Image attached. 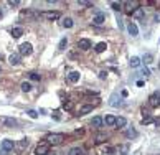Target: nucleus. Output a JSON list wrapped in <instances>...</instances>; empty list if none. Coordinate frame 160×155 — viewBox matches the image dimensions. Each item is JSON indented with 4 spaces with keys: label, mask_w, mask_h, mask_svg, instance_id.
<instances>
[{
    "label": "nucleus",
    "mask_w": 160,
    "mask_h": 155,
    "mask_svg": "<svg viewBox=\"0 0 160 155\" xmlns=\"http://www.w3.org/2000/svg\"><path fill=\"white\" fill-rule=\"evenodd\" d=\"M64 140V134H50L46 135V144L48 145H60Z\"/></svg>",
    "instance_id": "f257e3e1"
},
{
    "label": "nucleus",
    "mask_w": 160,
    "mask_h": 155,
    "mask_svg": "<svg viewBox=\"0 0 160 155\" xmlns=\"http://www.w3.org/2000/svg\"><path fill=\"white\" fill-rule=\"evenodd\" d=\"M33 53V46L30 43H21L20 45V55L21 56H30Z\"/></svg>",
    "instance_id": "f03ea898"
},
{
    "label": "nucleus",
    "mask_w": 160,
    "mask_h": 155,
    "mask_svg": "<svg viewBox=\"0 0 160 155\" xmlns=\"http://www.w3.org/2000/svg\"><path fill=\"white\" fill-rule=\"evenodd\" d=\"M127 32H129V35H131V36H137V35H139V27H137L134 21H131V23L127 25Z\"/></svg>",
    "instance_id": "7ed1b4c3"
},
{
    "label": "nucleus",
    "mask_w": 160,
    "mask_h": 155,
    "mask_svg": "<svg viewBox=\"0 0 160 155\" xmlns=\"http://www.w3.org/2000/svg\"><path fill=\"white\" fill-rule=\"evenodd\" d=\"M41 15H43L45 18H46V20H51V21H53V20H58V18L61 17L60 12H43Z\"/></svg>",
    "instance_id": "20e7f679"
},
{
    "label": "nucleus",
    "mask_w": 160,
    "mask_h": 155,
    "mask_svg": "<svg viewBox=\"0 0 160 155\" xmlns=\"http://www.w3.org/2000/svg\"><path fill=\"white\" fill-rule=\"evenodd\" d=\"M48 148H50V145H48L46 142H45V144H40L38 147H36V152H35V154L36 155H46L48 154Z\"/></svg>",
    "instance_id": "39448f33"
},
{
    "label": "nucleus",
    "mask_w": 160,
    "mask_h": 155,
    "mask_svg": "<svg viewBox=\"0 0 160 155\" xmlns=\"http://www.w3.org/2000/svg\"><path fill=\"white\" fill-rule=\"evenodd\" d=\"M13 147H15L13 140H8V139H5V140L2 142V150H4V152H10V150H13Z\"/></svg>",
    "instance_id": "423d86ee"
},
{
    "label": "nucleus",
    "mask_w": 160,
    "mask_h": 155,
    "mask_svg": "<svg viewBox=\"0 0 160 155\" xmlns=\"http://www.w3.org/2000/svg\"><path fill=\"white\" fill-rule=\"evenodd\" d=\"M78 48L83 49V51H86V49L91 48V41H89V40H86V38H81L78 41Z\"/></svg>",
    "instance_id": "0eeeda50"
},
{
    "label": "nucleus",
    "mask_w": 160,
    "mask_h": 155,
    "mask_svg": "<svg viewBox=\"0 0 160 155\" xmlns=\"http://www.w3.org/2000/svg\"><path fill=\"white\" fill-rule=\"evenodd\" d=\"M2 122H4L5 127H17V119H13V117H4L2 119Z\"/></svg>",
    "instance_id": "6e6552de"
},
{
    "label": "nucleus",
    "mask_w": 160,
    "mask_h": 155,
    "mask_svg": "<svg viewBox=\"0 0 160 155\" xmlns=\"http://www.w3.org/2000/svg\"><path fill=\"white\" fill-rule=\"evenodd\" d=\"M104 21H106V15H104V13H101V12H97V13H96V17L93 18V23H94V25H102Z\"/></svg>",
    "instance_id": "1a4fd4ad"
},
{
    "label": "nucleus",
    "mask_w": 160,
    "mask_h": 155,
    "mask_svg": "<svg viewBox=\"0 0 160 155\" xmlns=\"http://www.w3.org/2000/svg\"><path fill=\"white\" fill-rule=\"evenodd\" d=\"M122 5L125 7V13H131V15H132V12L137 8V4H135V2H124Z\"/></svg>",
    "instance_id": "9d476101"
},
{
    "label": "nucleus",
    "mask_w": 160,
    "mask_h": 155,
    "mask_svg": "<svg viewBox=\"0 0 160 155\" xmlns=\"http://www.w3.org/2000/svg\"><path fill=\"white\" fill-rule=\"evenodd\" d=\"M144 13H145V8H142V7H137L134 12H132V17L134 18H144Z\"/></svg>",
    "instance_id": "9b49d317"
},
{
    "label": "nucleus",
    "mask_w": 160,
    "mask_h": 155,
    "mask_svg": "<svg viewBox=\"0 0 160 155\" xmlns=\"http://www.w3.org/2000/svg\"><path fill=\"white\" fill-rule=\"evenodd\" d=\"M8 63L12 64V66H17V64H20V55H10L8 56Z\"/></svg>",
    "instance_id": "f8f14e48"
},
{
    "label": "nucleus",
    "mask_w": 160,
    "mask_h": 155,
    "mask_svg": "<svg viewBox=\"0 0 160 155\" xmlns=\"http://www.w3.org/2000/svg\"><path fill=\"white\" fill-rule=\"evenodd\" d=\"M102 124H104V120H102V117H99V116L93 117V120H91V125L96 127V129H99V127L102 125Z\"/></svg>",
    "instance_id": "ddd939ff"
},
{
    "label": "nucleus",
    "mask_w": 160,
    "mask_h": 155,
    "mask_svg": "<svg viewBox=\"0 0 160 155\" xmlns=\"http://www.w3.org/2000/svg\"><path fill=\"white\" fill-rule=\"evenodd\" d=\"M68 81L69 83H78L79 81V73L78 71H71V73L68 74Z\"/></svg>",
    "instance_id": "4468645a"
},
{
    "label": "nucleus",
    "mask_w": 160,
    "mask_h": 155,
    "mask_svg": "<svg viewBox=\"0 0 160 155\" xmlns=\"http://www.w3.org/2000/svg\"><path fill=\"white\" fill-rule=\"evenodd\" d=\"M102 120H104V124H106L107 127H114V125H116V117H114V116H106Z\"/></svg>",
    "instance_id": "2eb2a0df"
},
{
    "label": "nucleus",
    "mask_w": 160,
    "mask_h": 155,
    "mask_svg": "<svg viewBox=\"0 0 160 155\" xmlns=\"http://www.w3.org/2000/svg\"><path fill=\"white\" fill-rule=\"evenodd\" d=\"M149 104H150L152 107H159V106H160V99L157 97L155 94H152V96L149 97Z\"/></svg>",
    "instance_id": "dca6fc26"
},
{
    "label": "nucleus",
    "mask_w": 160,
    "mask_h": 155,
    "mask_svg": "<svg viewBox=\"0 0 160 155\" xmlns=\"http://www.w3.org/2000/svg\"><path fill=\"white\" fill-rule=\"evenodd\" d=\"M89 112H93V106L91 104H86V106L79 107V116H84V114H89Z\"/></svg>",
    "instance_id": "f3484780"
},
{
    "label": "nucleus",
    "mask_w": 160,
    "mask_h": 155,
    "mask_svg": "<svg viewBox=\"0 0 160 155\" xmlns=\"http://www.w3.org/2000/svg\"><path fill=\"white\" fill-rule=\"evenodd\" d=\"M140 63H142V61H140V58L132 56V58H131V61H129V66H131V68H139V66H140Z\"/></svg>",
    "instance_id": "a211bd4d"
},
{
    "label": "nucleus",
    "mask_w": 160,
    "mask_h": 155,
    "mask_svg": "<svg viewBox=\"0 0 160 155\" xmlns=\"http://www.w3.org/2000/svg\"><path fill=\"white\" fill-rule=\"evenodd\" d=\"M109 104H111L112 107H117L119 104H121V99H119V96H117V94H112V96H111V101H109Z\"/></svg>",
    "instance_id": "6ab92c4d"
},
{
    "label": "nucleus",
    "mask_w": 160,
    "mask_h": 155,
    "mask_svg": "<svg viewBox=\"0 0 160 155\" xmlns=\"http://www.w3.org/2000/svg\"><path fill=\"white\" fill-rule=\"evenodd\" d=\"M21 35H23V28H21V27H15V28L12 30V36H13V38H20Z\"/></svg>",
    "instance_id": "aec40b11"
},
{
    "label": "nucleus",
    "mask_w": 160,
    "mask_h": 155,
    "mask_svg": "<svg viewBox=\"0 0 160 155\" xmlns=\"http://www.w3.org/2000/svg\"><path fill=\"white\" fill-rule=\"evenodd\" d=\"M125 125H127V119L125 117H116V127L121 129V127H125Z\"/></svg>",
    "instance_id": "412c9836"
},
{
    "label": "nucleus",
    "mask_w": 160,
    "mask_h": 155,
    "mask_svg": "<svg viewBox=\"0 0 160 155\" xmlns=\"http://www.w3.org/2000/svg\"><path fill=\"white\" fill-rule=\"evenodd\" d=\"M137 135H139V134H137V131H135V129H132V127L125 131V137H127V139H135Z\"/></svg>",
    "instance_id": "4be33fe9"
},
{
    "label": "nucleus",
    "mask_w": 160,
    "mask_h": 155,
    "mask_svg": "<svg viewBox=\"0 0 160 155\" xmlns=\"http://www.w3.org/2000/svg\"><path fill=\"white\" fill-rule=\"evenodd\" d=\"M106 48H107V45H106L104 41H101V43H97V45H96V48H94V51H96V53H102V51H104Z\"/></svg>",
    "instance_id": "5701e85b"
},
{
    "label": "nucleus",
    "mask_w": 160,
    "mask_h": 155,
    "mask_svg": "<svg viewBox=\"0 0 160 155\" xmlns=\"http://www.w3.org/2000/svg\"><path fill=\"white\" fill-rule=\"evenodd\" d=\"M140 61H142L144 64H150V63H152V61H153V56H152V55H150V53H147V55H144V58H142V60H140Z\"/></svg>",
    "instance_id": "b1692460"
},
{
    "label": "nucleus",
    "mask_w": 160,
    "mask_h": 155,
    "mask_svg": "<svg viewBox=\"0 0 160 155\" xmlns=\"http://www.w3.org/2000/svg\"><path fill=\"white\" fill-rule=\"evenodd\" d=\"M73 25H74L73 23V18H63V27L64 28H71Z\"/></svg>",
    "instance_id": "393cba45"
},
{
    "label": "nucleus",
    "mask_w": 160,
    "mask_h": 155,
    "mask_svg": "<svg viewBox=\"0 0 160 155\" xmlns=\"http://www.w3.org/2000/svg\"><path fill=\"white\" fill-rule=\"evenodd\" d=\"M106 139H107V135L101 132V134L96 135V144H102V142H106Z\"/></svg>",
    "instance_id": "a878e982"
},
{
    "label": "nucleus",
    "mask_w": 160,
    "mask_h": 155,
    "mask_svg": "<svg viewBox=\"0 0 160 155\" xmlns=\"http://www.w3.org/2000/svg\"><path fill=\"white\" fill-rule=\"evenodd\" d=\"M28 145H30V139H21L20 144H18V147H20L21 150H23V148H27Z\"/></svg>",
    "instance_id": "bb28decb"
},
{
    "label": "nucleus",
    "mask_w": 160,
    "mask_h": 155,
    "mask_svg": "<svg viewBox=\"0 0 160 155\" xmlns=\"http://www.w3.org/2000/svg\"><path fill=\"white\" fill-rule=\"evenodd\" d=\"M20 88H21V91L28 92L30 89H32V84H30V83H27V81H23V83H21V86H20Z\"/></svg>",
    "instance_id": "cd10ccee"
},
{
    "label": "nucleus",
    "mask_w": 160,
    "mask_h": 155,
    "mask_svg": "<svg viewBox=\"0 0 160 155\" xmlns=\"http://www.w3.org/2000/svg\"><path fill=\"white\" fill-rule=\"evenodd\" d=\"M68 155H83V148H71V150H69V154Z\"/></svg>",
    "instance_id": "c85d7f7f"
},
{
    "label": "nucleus",
    "mask_w": 160,
    "mask_h": 155,
    "mask_svg": "<svg viewBox=\"0 0 160 155\" xmlns=\"http://www.w3.org/2000/svg\"><path fill=\"white\" fill-rule=\"evenodd\" d=\"M111 7H112V10L119 12L122 8V4H119V2H111Z\"/></svg>",
    "instance_id": "c756f323"
},
{
    "label": "nucleus",
    "mask_w": 160,
    "mask_h": 155,
    "mask_svg": "<svg viewBox=\"0 0 160 155\" xmlns=\"http://www.w3.org/2000/svg\"><path fill=\"white\" fill-rule=\"evenodd\" d=\"M79 7H93V2H86V0H79L78 2Z\"/></svg>",
    "instance_id": "7c9ffc66"
},
{
    "label": "nucleus",
    "mask_w": 160,
    "mask_h": 155,
    "mask_svg": "<svg viewBox=\"0 0 160 155\" xmlns=\"http://www.w3.org/2000/svg\"><path fill=\"white\" fill-rule=\"evenodd\" d=\"M68 45V40L66 38H61V41H60V45H58V49H64V46Z\"/></svg>",
    "instance_id": "2f4dec72"
},
{
    "label": "nucleus",
    "mask_w": 160,
    "mask_h": 155,
    "mask_svg": "<svg viewBox=\"0 0 160 155\" xmlns=\"http://www.w3.org/2000/svg\"><path fill=\"white\" fill-rule=\"evenodd\" d=\"M27 114H28V116L32 117V119H36V117H38V112H36V111H33V109L27 111Z\"/></svg>",
    "instance_id": "473e14b6"
},
{
    "label": "nucleus",
    "mask_w": 160,
    "mask_h": 155,
    "mask_svg": "<svg viewBox=\"0 0 160 155\" xmlns=\"http://www.w3.org/2000/svg\"><path fill=\"white\" fill-rule=\"evenodd\" d=\"M30 79H32V81H40V74H36V73H30Z\"/></svg>",
    "instance_id": "72a5a7b5"
},
{
    "label": "nucleus",
    "mask_w": 160,
    "mask_h": 155,
    "mask_svg": "<svg viewBox=\"0 0 160 155\" xmlns=\"http://www.w3.org/2000/svg\"><path fill=\"white\" fill-rule=\"evenodd\" d=\"M140 74H142V76H145V78H149V76H150V71H149V68H144V69L140 71Z\"/></svg>",
    "instance_id": "f704fd0d"
},
{
    "label": "nucleus",
    "mask_w": 160,
    "mask_h": 155,
    "mask_svg": "<svg viewBox=\"0 0 160 155\" xmlns=\"http://www.w3.org/2000/svg\"><path fill=\"white\" fill-rule=\"evenodd\" d=\"M8 5H10V7H18L20 2H18V0H8Z\"/></svg>",
    "instance_id": "c9c22d12"
},
{
    "label": "nucleus",
    "mask_w": 160,
    "mask_h": 155,
    "mask_svg": "<svg viewBox=\"0 0 160 155\" xmlns=\"http://www.w3.org/2000/svg\"><path fill=\"white\" fill-rule=\"evenodd\" d=\"M73 107V102H64L63 104V109H66V111H69Z\"/></svg>",
    "instance_id": "e433bc0d"
},
{
    "label": "nucleus",
    "mask_w": 160,
    "mask_h": 155,
    "mask_svg": "<svg viewBox=\"0 0 160 155\" xmlns=\"http://www.w3.org/2000/svg\"><path fill=\"white\" fill-rule=\"evenodd\" d=\"M99 78H101V79H106V78H107V71H101Z\"/></svg>",
    "instance_id": "4c0bfd02"
},
{
    "label": "nucleus",
    "mask_w": 160,
    "mask_h": 155,
    "mask_svg": "<svg viewBox=\"0 0 160 155\" xmlns=\"http://www.w3.org/2000/svg\"><path fill=\"white\" fill-rule=\"evenodd\" d=\"M153 21L160 23V12H159V13H155V15H153Z\"/></svg>",
    "instance_id": "58836bf2"
},
{
    "label": "nucleus",
    "mask_w": 160,
    "mask_h": 155,
    "mask_svg": "<svg viewBox=\"0 0 160 155\" xmlns=\"http://www.w3.org/2000/svg\"><path fill=\"white\" fill-rule=\"evenodd\" d=\"M117 25H119V28H122V27H124V23H122L121 18H117Z\"/></svg>",
    "instance_id": "ea45409f"
},
{
    "label": "nucleus",
    "mask_w": 160,
    "mask_h": 155,
    "mask_svg": "<svg viewBox=\"0 0 160 155\" xmlns=\"http://www.w3.org/2000/svg\"><path fill=\"white\" fill-rule=\"evenodd\" d=\"M150 122V117H145V119H142V124H149Z\"/></svg>",
    "instance_id": "a19ab883"
},
{
    "label": "nucleus",
    "mask_w": 160,
    "mask_h": 155,
    "mask_svg": "<svg viewBox=\"0 0 160 155\" xmlns=\"http://www.w3.org/2000/svg\"><path fill=\"white\" fill-rule=\"evenodd\" d=\"M4 17V10H2V7H0V18Z\"/></svg>",
    "instance_id": "79ce46f5"
},
{
    "label": "nucleus",
    "mask_w": 160,
    "mask_h": 155,
    "mask_svg": "<svg viewBox=\"0 0 160 155\" xmlns=\"http://www.w3.org/2000/svg\"><path fill=\"white\" fill-rule=\"evenodd\" d=\"M155 96H157V97L160 99V91H157V92H155Z\"/></svg>",
    "instance_id": "37998d69"
},
{
    "label": "nucleus",
    "mask_w": 160,
    "mask_h": 155,
    "mask_svg": "<svg viewBox=\"0 0 160 155\" xmlns=\"http://www.w3.org/2000/svg\"><path fill=\"white\" fill-rule=\"evenodd\" d=\"M159 69H160V63H159Z\"/></svg>",
    "instance_id": "c03bdc74"
},
{
    "label": "nucleus",
    "mask_w": 160,
    "mask_h": 155,
    "mask_svg": "<svg viewBox=\"0 0 160 155\" xmlns=\"http://www.w3.org/2000/svg\"><path fill=\"white\" fill-rule=\"evenodd\" d=\"M46 155H48V154H46Z\"/></svg>",
    "instance_id": "a18cd8bd"
}]
</instances>
